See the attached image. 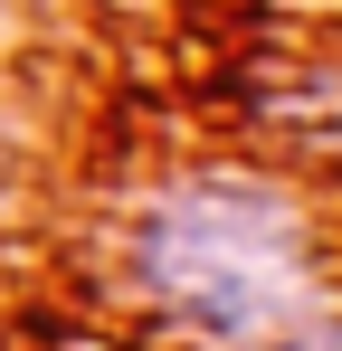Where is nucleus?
I'll return each instance as SVG.
<instances>
[{"label":"nucleus","instance_id":"nucleus-1","mask_svg":"<svg viewBox=\"0 0 342 351\" xmlns=\"http://www.w3.org/2000/svg\"><path fill=\"white\" fill-rule=\"evenodd\" d=\"M133 276L181 332L257 342L266 323L314 304V228L257 171H181L133 228Z\"/></svg>","mask_w":342,"mask_h":351},{"label":"nucleus","instance_id":"nucleus-2","mask_svg":"<svg viewBox=\"0 0 342 351\" xmlns=\"http://www.w3.org/2000/svg\"><path fill=\"white\" fill-rule=\"evenodd\" d=\"M238 351H342V313H285V323H266Z\"/></svg>","mask_w":342,"mask_h":351}]
</instances>
